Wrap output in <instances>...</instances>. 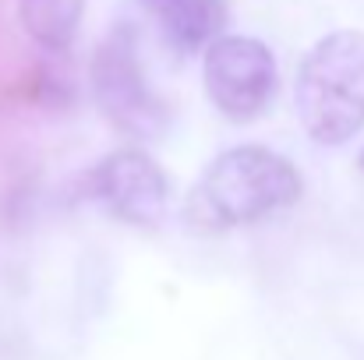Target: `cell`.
<instances>
[{"mask_svg":"<svg viewBox=\"0 0 364 360\" xmlns=\"http://www.w3.org/2000/svg\"><path fill=\"white\" fill-rule=\"evenodd\" d=\"M304 195L297 166L265 148V145H234L220 152L184 198V227L202 237L230 234L269 219Z\"/></svg>","mask_w":364,"mask_h":360,"instance_id":"6da1fadb","label":"cell"},{"mask_svg":"<svg viewBox=\"0 0 364 360\" xmlns=\"http://www.w3.org/2000/svg\"><path fill=\"white\" fill-rule=\"evenodd\" d=\"M294 110L304 134L322 148H340L364 131V32L336 28L301 60Z\"/></svg>","mask_w":364,"mask_h":360,"instance_id":"7a4b0ae2","label":"cell"},{"mask_svg":"<svg viewBox=\"0 0 364 360\" xmlns=\"http://www.w3.org/2000/svg\"><path fill=\"white\" fill-rule=\"evenodd\" d=\"M89 82L100 114L131 141H156L166 127V110L149 85L145 64L138 57V39L117 25L92 53Z\"/></svg>","mask_w":364,"mask_h":360,"instance_id":"3957f363","label":"cell"},{"mask_svg":"<svg viewBox=\"0 0 364 360\" xmlns=\"http://www.w3.org/2000/svg\"><path fill=\"white\" fill-rule=\"evenodd\" d=\"M202 85L223 120L255 124L279 92V67L262 39L223 32L202 50Z\"/></svg>","mask_w":364,"mask_h":360,"instance_id":"277c9868","label":"cell"},{"mask_svg":"<svg viewBox=\"0 0 364 360\" xmlns=\"http://www.w3.org/2000/svg\"><path fill=\"white\" fill-rule=\"evenodd\" d=\"M89 195L121 223L159 227L170 205V180L141 145H121L89 173Z\"/></svg>","mask_w":364,"mask_h":360,"instance_id":"5b68a950","label":"cell"},{"mask_svg":"<svg viewBox=\"0 0 364 360\" xmlns=\"http://www.w3.org/2000/svg\"><path fill=\"white\" fill-rule=\"evenodd\" d=\"M141 11L159 28L163 43L184 57L202 53L230 21L227 0H141Z\"/></svg>","mask_w":364,"mask_h":360,"instance_id":"8992f818","label":"cell"},{"mask_svg":"<svg viewBox=\"0 0 364 360\" xmlns=\"http://www.w3.org/2000/svg\"><path fill=\"white\" fill-rule=\"evenodd\" d=\"M18 18L39 50L68 53L82 28L85 0H18Z\"/></svg>","mask_w":364,"mask_h":360,"instance_id":"52a82bcc","label":"cell"}]
</instances>
